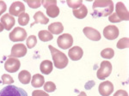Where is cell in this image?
Segmentation results:
<instances>
[{
    "label": "cell",
    "instance_id": "6da1fadb",
    "mask_svg": "<svg viewBox=\"0 0 129 96\" xmlns=\"http://www.w3.org/2000/svg\"><path fill=\"white\" fill-rule=\"evenodd\" d=\"M114 3L111 0H96L93 4V11L95 16H108L113 13Z\"/></svg>",
    "mask_w": 129,
    "mask_h": 96
},
{
    "label": "cell",
    "instance_id": "7a4b0ae2",
    "mask_svg": "<svg viewBox=\"0 0 129 96\" xmlns=\"http://www.w3.org/2000/svg\"><path fill=\"white\" fill-rule=\"evenodd\" d=\"M48 48L50 49V52H51L52 58H53V61L55 67L57 69H59V70L66 68L68 64V58L66 56V54L59 51L58 49H56L53 45H49Z\"/></svg>",
    "mask_w": 129,
    "mask_h": 96
},
{
    "label": "cell",
    "instance_id": "3957f363",
    "mask_svg": "<svg viewBox=\"0 0 129 96\" xmlns=\"http://www.w3.org/2000/svg\"><path fill=\"white\" fill-rule=\"evenodd\" d=\"M0 96H28L24 89L15 85H8L0 90Z\"/></svg>",
    "mask_w": 129,
    "mask_h": 96
},
{
    "label": "cell",
    "instance_id": "277c9868",
    "mask_svg": "<svg viewBox=\"0 0 129 96\" xmlns=\"http://www.w3.org/2000/svg\"><path fill=\"white\" fill-rule=\"evenodd\" d=\"M112 72V64L109 61H103L101 63L99 70L96 72V76L100 80L107 78Z\"/></svg>",
    "mask_w": 129,
    "mask_h": 96
},
{
    "label": "cell",
    "instance_id": "5b68a950",
    "mask_svg": "<svg viewBox=\"0 0 129 96\" xmlns=\"http://www.w3.org/2000/svg\"><path fill=\"white\" fill-rule=\"evenodd\" d=\"M10 39L13 42H19V41H23L27 38V33L24 28L16 27L12 30L10 34Z\"/></svg>",
    "mask_w": 129,
    "mask_h": 96
},
{
    "label": "cell",
    "instance_id": "8992f818",
    "mask_svg": "<svg viewBox=\"0 0 129 96\" xmlns=\"http://www.w3.org/2000/svg\"><path fill=\"white\" fill-rule=\"evenodd\" d=\"M57 43L59 47L61 49H69L73 44V38L69 34H63L59 36L57 39Z\"/></svg>",
    "mask_w": 129,
    "mask_h": 96
},
{
    "label": "cell",
    "instance_id": "52a82bcc",
    "mask_svg": "<svg viewBox=\"0 0 129 96\" xmlns=\"http://www.w3.org/2000/svg\"><path fill=\"white\" fill-rule=\"evenodd\" d=\"M21 63L16 58H9L5 63V69L10 73H15L20 69Z\"/></svg>",
    "mask_w": 129,
    "mask_h": 96
},
{
    "label": "cell",
    "instance_id": "ba28073f",
    "mask_svg": "<svg viewBox=\"0 0 129 96\" xmlns=\"http://www.w3.org/2000/svg\"><path fill=\"white\" fill-rule=\"evenodd\" d=\"M27 54V47L23 44H16L11 48L10 58H22Z\"/></svg>",
    "mask_w": 129,
    "mask_h": 96
},
{
    "label": "cell",
    "instance_id": "9c48e42d",
    "mask_svg": "<svg viewBox=\"0 0 129 96\" xmlns=\"http://www.w3.org/2000/svg\"><path fill=\"white\" fill-rule=\"evenodd\" d=\"M103 36L107 39H109V40L115 39L119 36V29H118L117 27L114 26V25L107 26L103 29Z\"/></svg>",
    "mask_w": 129,
    "mask_h": 96
},
{
    "label": "cell",
    "instance_id": "30bf717a",
    "mask_svg": "<svg viewBox=\"0 0 129 96\" xmlns=\"http://www.w3.org/2000/svg\"><path fill=\"white\" fill-rule=\"evenodd\" d=\"M25 11V6L23 5V3L19 1L14 2L13 4H11L10 9H9V12L10 15L12 16H19L21 14L24 13Z\"/></svg>",
    "mask_w": 129,
    "mask_h": 96
},
{
    "label": "cell",
    "instance_id": "8fae6325",
    "mask_svg": "<svg viewBox=\"0 0 129 96\" xmlns=\"http://www.w3.org/2000/svg\"><path fill=\"white\" fill-rule=\"evenodd\" d=\"M115 13L119 16V18L121 21H128L129 19V13L128 10L124 5L123 3L118 2L115 5Z\"/></svg>",
    "mask_w": 129,
    "mask_h": 96
},
{
    "label": "cell",
    "instance_id": "7c38bea8",
    "mask_svg": "<svg viewBox=\"0 0 129 96\" xmlns=\"http://www.w3.org/2000/svg\"><path fill=\"white\" fill-rule=\"evenodd\" d=\"M98 90L102 96H109L114 91V85L109 81H105L100 83Z\"/></svg>",
    "mask_w": 129,
    "mask_h": 96
},
{
    "label": "cell",
    "instance_id": "4fadbf2b",
    "mask_svg": "<svg viewBox=\"0 0 129 96\" xmlns=\"http://www.w3.org/2000/svg\"><path fill=\"white\" fill-rule=\"evenodd\" d=\"M84 34L90 40L98 41L101 39V34H100V33L97 30H95V28H90V27H85L84 28Z\"/></svg>",
    "mask_w": 129,
    "mask_h": 96
},
{
    "label": "cell",
    "instance_id": "5bb4252c",
    "mask_svg": "<svg viewBox=\"0 0 129 96\" xmlns=\"http://www.w3.org/2000/svg\"><path fill=\"white\" fill-rule=\"evenodd\" d=\"M0 22H1L2 25H3L4 28H5V29H6V30H10L16 23V21H15L14 16H10V14L4 15V16L1 17Z\"/></svg>",
    "mask_w": 129,
    "mask_h": 96
},
{
    "label": "cell",
    "instance_id": "9a60e30c",
    "mask_svg": "<svg viewBox=\"0 0 129 96\" xmlns=\"http://www.w3.org/2000/svg\"><path fill=\"white\" fill-rule=\"evenodd\" d=\"M68 55L69 58L73 61H78L82 58L83 55H84V52L83 49L79 46H73L72 48H71L68 52Z\"/></svg>",
    "mask_w": 129,
    "mask_h": 96
},
{
    "label": "cell",
    "instance_id": "2e32d148",
    "mask_svg": "<svg viewBox=\"0 0 129 96\" xmlns=\"http://www.w3.org/2000/svg\"><path fill=\"white\" fill-rule=\"evenodd\" d=\"M64 30V26L61 22H53L48 26V31L52 34H60Z\"/></svg>",
    "mask_w": 129,
    "mask_h": 96
},
{
    "label": "cell",
    "instance_id": "e0dca14e",
    "mask_svg": "<svg viewBox=\"0 0 129 96\" xmlns=\"http://www.w3.org/2000/svg\"><path fill=\"white\" fill-rule=\"evenodd\" d=\"M40 70L44 75H49L53 71V63L49 60H44L40 65Z\"/></svg>",
    "mask_w": 129,
    "mask_h": 96
},
{
    "label": "cell",
    "instance_id": "ac0fdd59",
    "mask_svg": "<svg viewBox=\"0 0 129 96\" xmlns=\"http://www.w3.org/2000/svg\"><path fill=\"white\" fill-rule=\"evenodd\" d=\"M73 15L75 17L78 18V19H84L86 17V16L88 15V10H87L86 6L84 5H82L79 8L76 10H73Z\"/></svg>",
    "mask_w": 129,
    "mask_h": 96
},
{
    "label": "cell",
    "instance_id": "d6986e66",
    "mask_svg": "<svg viewBox=\"0 0 129 96\" xmlns=\"http://www.w3.org/2000/svg\"><path fill=\"white\" fill-rule=\"evenodd\" d=\"M34 19H35V22L31 25V26H33L34 24H36V23L47 24L49 22L48 18H47L41 11H37L36 13L34 15Z\"/></svg>",
    "mask_w": 129,
    "mask_h": 96
},
{
    "label": "cell",
    "instance_id": "ffe728a7",
    "mask_svg": "<svg viewBox=\"0 0 129 96\" xmlns=\"http://www.w3.org/2000/svg\"><path fill=\"white\" fill-rule=\"evenodd\" d=\"M45 83V78L43 76L40 74H35L34 76L32 77L31 80V84L34 87H40L43 86Z\"/></svg>",
    "mask_w": 129,
    "mask_h": 96
},
{
    "label": "cell",
    "instance_id": "44dd1931",
    "mask_svg": "<svg viewBox=\"0 0 129 96\" xmlns=\"http://www.w3.org/2000/svg\"><path fill=\"white\" fill-rule=\"evenodd\" d=\"M18 79L22 84H28L31 81V74L28 70H22L18 75Z\"/></svg>",
    "mask_w": 129,
    "mask_h": 96
},
{
    "label": "cell",
    "instance_id": "7402d4cb",
    "mask_svg": "<svg viewBox=\"0 0 129 96\" xmlns=\"http://www.w3.org/2000/svg\"><path fill=\"white\" fill-rule=\"evenodd\" d=\"M47 14L48 15L49 17H52V18L57 17L59 14V9L57 6V5H50L49 7H47Z\"/></svg>",
    "mask_w": 129,
    "mask_h": 96
},
{
    "label": "cell",
    "instance_id": "603a6c76",
    "mask_svg": "<svg viewBox=\"0 0 129 96\" xmlns=\"http://www.w3.org/2000/svg\"><path fill=\"white\" fill-rule=\"evenodd\" d=\"M38 36H39V39H41V41L43 42H47V41H50L52 40L53 38V34L47 30H41L39 32L38 34Z\"/></svg>",
    "mask_w": 129,
    "mask_h": 96
},
{
    "label": "cell",
    "instance_id": "cb8c5ba5",
    "mask_svg": "<svg viewBox=\"0 0 129 96\" xmlns=\"http://www.w3.org/2000/svg\"><path fill=\"white\" fill-rule=\"evenodd\" d=\"M29 22V16L27 13H22L18 16V22L21 26H26Z\"/></svg>",
    "mask_w": 129,
    "mask_h": 96
},
{
    "label": "cell",
    "instance_id": "d4e9b609",
    "mask_svg": "<svg viewBox=\"0 0 129 96\" xmlns=\"http://www.w3.org/2000/svg\"><path fill=\"white\" fill-rule=\"evenodd\" d=\"M114 52L112 48H106V49L103 50L101 52V56L104 58H107V59H110L114 57Z\"/></svg>",
    "mask_w": 129,
    "mask_h": 96
},
{
    "label": "cell",
    "instance_id": "484cf974",
    "mask_svg": "<svg viewBox=\"0 0 129 96\" xmlns=\"http://www.w3.org/2000/svg\"><path fill=\"white\" fill-rule=\"evenodd\" d=\"M128 45H129L128 38H122L117 42L116 46H117L118 49H126V48L128 47Z\"/></svg>",
    "mask_w": 129,
    "mask_h": 96
},
{
    "label": "cell",
    "instance_id": "4316f807",
    "mask_svg": "<svg viewBox=\"0 0 129 96\" xmlns=\"http://www.w3.org/2000/svg\"><path fill=\"white\" fill-rule=\"evenodd\" d=\"M37 43V39L35 35H30L28 39H27V46H28V49H31V48L35 47V45Z\"/></svg>",
    "mask_w": 129,
    "mask_h": 96
},
{
    "label": "cell",
    "instance_id": "83f0119b",
    "mask_svg": "<svg viewBox=\"0 0 129 96\" xmlns=\"http://www.w3.org/2000/svg\"><path fill=\"white\" fill-rule=\"evenodd\" d=\"M44 90L47 93H52V92L56 90V86L53 82H47L44 83Z\"/></svg>",
    "mask_w": 129,
    "mask_h": 96
},
{
    "label": "cell",
    "instance_id": "f1b7e54d",
    "mask_svg": "<svg viewBox=\"0 0 129 96\" xmlns=\"http://www.w3.org/2000/svg\"><path fill=\"white\" fill-rule=\"evenodd\" d=\"M67 5H69V7L72 8L73 10H76L78 8H79L81 5H83V2L78 0V1H72V0H68Z\"/></svg>",
    "mask_w": 129,
    "mask_h": 96
},
{
    "label": "cell",
    "instance_id": "f546056e",
    "mask_svg": "<svg viewBox=\"0 0 129 96\" xmlns=\"http://www.w3.org/2000/svg\"><path fill=\"white\" fill-rule=\"evenodd\" d=\"M2 82L3 84H11V83H14V79L10 75L4 74L2 76Z\"/></svg>",
    "mask_w": 129,
    "mask_h": 96
},
{
    "label": "cell",
    "instance_id": "4dcf8cb0",
    "mask_svg": "<svg viewBox=\"0 0 129 96\" xmlns=\"http://www.w3.org/2000/svg\"><path fill=\"white\" fill-rule=\"evenodd\" d=\"M27 4H28V5L29 6L30 8H32V9H37V8H39L41 5V1H39V0H28V1H26Z\"/></svg>",
    "mask_w": 129,
    "mask_h": 96
},
{
    "label": "cell",
    "instance_id": "1f68e13d",
    "mask_svg": "<svg viewBox=\"0 0 129 96\" xmlns=\"http://www.w3.org/2000/svg\"><path fill=\"white\" fill-rule=\"evenodd\" d=\"M109 22H120L121 20L119 18V16L116 15V13H112L110 16H109Z\"/></svg>",
    "mask_w": 129,
    "mask_h": 96
},
{
    "label": "cell",
    "instance_id": "d6a6232c",
    "mask_svg": "<svg viewBox=\"0 0 129 96\" xmlns=\"http://www.w3.org/2000/svg\"><path fill=\"white\" fill-rule=\"evenodd\" d=\"M32 96H49L48 93L43 90H35L32 92Z\"/></svg>",
    "mask_w": 129,
    "mask_h": 96
},
{
    "label": "cell",
    "instance_id": "836d02e7",
    "mask_svg": "<svg viewBox=\"0 0 129 96\" xmlns=\"http://www.w3.org/2000/svg\"><path fill=\"white\" fill-rule=\"evenodd\" d=\"M42 4V5L47 9V7H49L50 5H57V1H54V0H51V1H47V0H44V1H41V2Z\"/></svg>",
    "mask_w": 129,
    "mask_h": 96
},
{
    "label": "cell",
    "instance_id": "e575fe53",
    "mask_svg": "<svg viewBox=\"0 0 129 96\" xmlns=\"http://www.w3.org/2000/svg\"><path fill=\"white\" fill-rule=\"evenodd\" d=\"M7 10V6H6V4L4 1H0V16H1L3 13H5Z\"/></svg>",
    "mask_w": 129,
    "mask_h": 96
},
{
    "label": "cell",
    "instance_id": "d590c367",
    "mask_svg": "<svg viewBox=\"0 0 129 96\" xmlns=\"http://www.w3.org/2000/svg\"><path fill=\"white\" fill-rule=\"evenodd\" d=\"M114 96H128V93L125 90H118L114 94Z\"/></svg>",
    "mask_w": 129,
    "mask_h": 96
},
{
    "label": "cell",
    "instance_id": "8d00e7d4",
    "mask_svg": "<svg viewBox=\"0 0 129 96\" xmlns=\"http://www.w3.org/2000/svg\"><path fill=\"white\" fill-rule=\"evenodd\" d=\"M4 29H5V28H4V26H3V25H2L1 22H0V33H1L2 31L4 30Z\"/></svg>",
    "mask_w": 129,
    "mask_h": 96
},
{
    "label": "cell",
    "instance_id": "74e56055",
    "mask_svg": "<svg viewBox=\"0 0 129 96\" xmlns=\"http://www.w3.org/2000/svg\"><path fill=\"white\" fill-rule=\"evenodd\" d=\"M78 96H87V95H86V93H85L84 92H81V93Z\"/></svg>",
    "mask_w": 129,
    "mask_h": 96
}]
</instances>
